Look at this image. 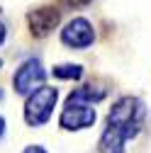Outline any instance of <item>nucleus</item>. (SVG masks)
<instances>
[{"instance_id": "f257e3e1", "label": "nucleus", "mask_w": 151, "mask_h": 153, "mask_svg": "<svg viewBox=\"0 0 151 153\" xmlns=\"http://www.w3.org/2000/svg\"><path fill=\"white\" fill-rule=\"evenodd\" d=\"M144 122V102L137 97H122L107 114V129L100 139L102 153H124V143L134 139Z\"/></svg>"}, {"instance_id": "9d476101", "label": "nucleus", "mask_w": 151, "mask_h": 153, "mask_svg": "<svg viewBox=\"0 0 151 153\" xmlns=\"http://www.w3.org/2000/svg\"><path fill=\"white\" fill-rule=\"evenodd\" d=\"M68 5H85V3H90V0H66Z\"/></svg>"}, {"instance_id": "39448f33", "label": "nucleus", "mask_w": 151, "mask_h": 153, "mask_svg": "<svg viewBox=\"0 0 151 153\" xmlns=\"http://www.w3.org/2000/svg\"><path fill=\"white\" fill-rule=\"evenodd\" d=\"M61 126L68 131L76 129H88L95 124V107L93 105H78V102H66V109L61 112Z\"/></svg>"}, {"instance_id": "9b49d317", "label": "nucleus", "mask_w": 151, "mask_h": 153, "mask_svg": "<svg viewBox=\"0 0 151 153\" xmlns=\"http://www.w3.org/2000/svg\"><path fill=\"white\" fill-rule=\"evenodd\" d=\"M3 42H5V25L0 22V44H3Z\"/></svg>"}, {"instance_id": "0eeeda50", "label": "nucleus", "mask_w": 151, "mask_h": 153, "mask_svg": "<svg viewBox=\"0 0 151 153\" xmlns=\"http://www.w3.org/2000/svg\"><path fill=\"white\" fill-rule=\"evenodd\" d=\"M105 97V90L100 88H93V85H85V88H78L68 95V102H78V105H93V102H100Z\"/></svg>"}, {"instance_id": "ddd939ff", "label": "nucleus", "mask_w": 151, "mask_h": 153, "mask_svg": "<svg viewBox=\"0 0 151 153\" xmlns=\"http://www.w3.org/2000/svg\"><path fill=\"white\" fill-rule=\"evenodd\" d=\"M0 97H3V92H0Z\"/></svg>"}, {"instance_id": "7ed1b4c3", "label": "nucleus", "mask_w": 151, "mask_h": 153, "mask_svg": "<svg viewBox=\"0 0 151 153\" xmlns=\"http://www.w3.org/2000/svg\"><path fill=\"white\" fill-rule=\"evenodd\" d=\"M44 75H46V73H44L39 59H27L20 68H17L15 78H12L15 90L20 92V95H32V92H34V85H42Z\"/></svg>"}, {"instance_id": "1a4fd4ad", "label": "nucleus", "mask_w": 151, "mask_h": 153, "mask_svg": "<svg viewBox=\"0 0 151 153\" xmlns=\"http://www.w3.org/2000/svg\"><path fill=\"white\" fill-rule=\"evenodd\" d=\"M25 153H46L42 146H29V148H25Z\"/></svg>"}, {"instance_id": "6e6552de", "label": "nucleus", "mask_w": 151, "mask_h": 153, "mask_svg": "<svg viewBox=\"0 0 151 153\" xmlns=\"http://www.w3.org/2000/svg\"><path fill=\"white\" fill-rule=\"evenodd\" d=\"M51 73L56 75V78H64V80H78L83 75V68L81 66H73V63H61V66H56Z\"/></svg>"}, {"instance_id": "4468645a", "label": "nucleus", "mask_w": 151, "mask_h": 153, "mask_svg": "<svg viewBox=\"0 0 151 153\" xmlns=\"http://www.w3.org/2000/svg\"><path fill=\"white\" fill-rule=\"evenodd\" d=\"M0 66H3V61H0Z\"/></svg>"}, {"instance_id": "423d86ee", "label": "nucleus", "mask_w": 151, "mask_h": 153, "mask_svg": "<svg viewBox=\"0 0 151 153\" xmlns=\"http://www.w3.org/2000/svg\"><path fill=\"white\" fill-rule=\"evenodd\" d=\"M56 22H59V10H54V7H42V10H34L29 15V27L37 36H44L49 34Z\"/></svg>"}, {"instance_id": "20e7f679", "label": "nucleus", "mask_w": 151, "mask_h": 153, "mask_svg": "<svg viewBox=\"0 0 151 153\" xmlns=\"http://www.w3.org/2000/svg\"><path fill=\"white\" fill-rule=\"evenodd\" d=\"M93 39H95L93 25L88 20H83V17H76L61 29V42L71 49H85L93 44Z\"/></svg>"}, {"instance_id": "f03ea898", "label": "nucleus", "mask_w": 151, "mask_h": 153, "mask_svg": "<svg viewBox=\"0 0 151 153\" xmlns=\"http://www.w3.org/2000/svg\"><path fill=\"white\" fill-rule=\"evenodd\" d=\"M56 100H59V90H56V88H49V85L37 88L27 97V105H25V119H27V124L42 126L44 122H49Z\"/></svg>"}, {"instance_id": "f8f14e48", "label": "nucleus", "mask_w": 151, "mask_h": 153, "mask_svg": "<svg viewBox=\"0 0 151 153\" xmlns=\"http://www.w3.org/2000/svg\"><path fill=\"white\" fill-rule=\"evenodd\" d=\"M3 134H5V119L0 117V136H3Z\"/></svg>"}]
</instances>
